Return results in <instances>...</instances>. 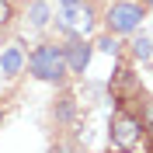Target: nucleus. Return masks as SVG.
<instances>
[{"label":"nucleus","instance_id":"1","mask_svg":"<svg viewBox=\"0 0 153 153\" xmlns=\"http://www.w3.org/2000/svg\"><path fill=\"white\" fill-rule=\"evenodd\" d=\"M28 70L38 76V80H49V84H59L63 76L70 73L66 66V52L59 45H38L28 56Z\"/></svg>","mask_w":153,"mask_h":153},{"label":"nucleus","instance_id":"2","mask_svg":"<svg viewBox=\"0 0 153 153\" xmlns=\"http://www.w3.org/2000/svg\"><path fill=\"white\" fill-rule=\"evenodd\" d=\"M59 28L66 31L70 38H87L94 31V10H91V4H84V0H66L63 10H59Z\"/></svg>","mask_w":153,"mask_h":153},{"label":"nucleus","instance_id":"3","mask_svg":"<svg viewBox=\"0 0 153 153\" xmlns=\"http://www.w3.org/2000/svg\"><path fill=\"white\" fill-rule=\"evenodd\" d=\"M105 21H108V28H111V35H129V31L139 28V21H143V7L132 4V0H115L111 7H108Z\"/></svg>","mask_w":153,"mask_h":153},{"label":"nucleus","instance_id":"4","mask_svg":"<svg viewBox=\"0 0 153 153\" xmlns=\"http://www.w3.org/2000/svg\"><path fill=\"white\" fill-rule=\"evenodd\" d=\"M139 139H143V125H139V118L129 115V111H118L111 118V143L118 146V150H136Z\"/></svg>","mask_w":153,"mask_h":153},{"label":"nucleus","instance_id":"5","mask_svg":"<svg viewBox=\"0 0 153 153\" xmlns=\"http://www.w3.org/2000/svg\"><path fill=\"white\" fill-rule=\"evenodd\" d=\"M63 52H66L70 73H84V70H87V63H91V45H87V38H73Z\"/></svg>","mask_w":153,"mask_h":153},{"label":"nucleus","instance_id":"6","mask_svg":"<svg viewBox=\"0 0 153 153\" xmlns=\"http://www.w3.org/2000/svg\"><path fill=\"white\" fill-rule=\"evenodd\" d=\"M21 63H25L21 49H14V45H10V49H4V52H0V70H4L7 76H14V73H18V70H21Z\"/></svg>","mask_w":153,"mask_h":153},{"label":"nucleus","instance_id":"7","mask_svg":"<svg viewBox=\"0 0 153 153\" xmlns=\"http://www.w3.org/2000/svg\"><path fill=\"white\" fill-rule=\"evenodd\" d=\"M132 56L136 59H150L153 56V42H150V38H136V42H132Z\"/></svg>","mask_w":153,"mask_h":153},{"label":"nucleus","instance_id":"8","mask_svg":"<svg viewBox=\"0 0 153 153\" xmlns=\"http://www.w3.org/2000/svg\"><path fill=\"white\" fill-rule=\"evenodd\" d=\"M45 21H49V7H45V4H31V25L42 28Z\"/></svg>","mask_w":153,"mask_h":153},{"label":"nucleus","instance_id":"9","mask_svg":"<svg viewBox=\"0 0 153 153\" xmlns=\"http://www.w3.org/2000/svg\"><path fill=\"white\" fill-rule=\"evenodd\" d=\"M97 45H101V52H108V56H115V52H118V42H115L111 35H108V38H101Z\"/></svg>","mask_w":153,"mask_h":153},{"label":"nucleus","instance_id":"10","mask_svg":"<svg viewBox=\"0 0 153 153\" xmlns=\"http://www.w3.org/2000/svg\"><path fill=\"white\" fill-rule=\"evenodd\" d=\"M10 21V0H0V28Z\"/></svg>","mask_w":153,"mask_h":153},{"label":"nucleus","instance_id":"11","mask_svg":"<svg viewBox=\"0 0 153 153\" xmlns=\"http://www.w3.org/2000/svg\"><path fill=\"white\" fill-rule=\"evenodd\" d=\"M0 122H4V115H0Z\"/></svg>","mask_w":153,"mask_h":153},{"label":"nucleus","instance_id":"12","mask_svg":"<svg viewBox=\"0 0 153 153\" xmlns=\"http://www.w3.org/2000/svg\"><path fill=\"white\" fill-rule=\"evenodd\" d=\"M146 4H153V0H146Z\"/></svg>","mask_w":153,"mask_h":153},{"label":"nucleus","instance_id":"13","mask_svg":"<svg viewBox=\"0 0 153 153\" xmlns=\"http://www.w3.org/2000/svg\"><path fill=\"white\" fill-rule=\"evenodd\" d=\"M63 4H66V0H63Z\"/></svg>","mask_w":153,"mask_h":153}]
</instances>
